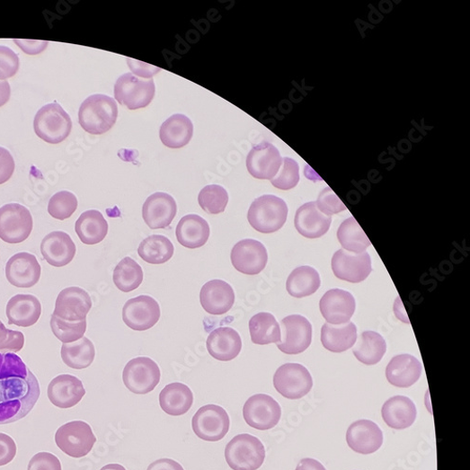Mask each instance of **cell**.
<instances>
[{
  "instance_id": "obj_18",
  "label": "cell",
  "mask_w": 470,
  "mask_h": 470,
  "mask_svg": "<svg viewBox=\"0 0 470 470\" xmlns=\"http://www.w3.org/2000/svg\"><path fill=\"white\" fill-rule=\"evenodd\" d=\"M384 441L380 427L369 420L353 422L346 432V442L357 454L368 456L375 454Z\"/></svg>"
},
{
  "instance_id": "obj_55",
  "label": "cell",
  "mask_w": 470,
  "mask_h": 470,
  "mask_svg": "<svg viewBox=\"0 0 470 470\" xmlns=\"http://www.w3.org/2000/svg\"><path fill=\"white\" fill-rule=\"evenodd\" d=\"M147 470H185L176 461L169 458H162L152 463Z\"/></svg>"
},
{
  "instance_id": "obj_46",
  "label": "cell",
  "mask_w": 470,
  "mask_h": 470,
  "mask_svg": "<svg viewBox=\"0 0 470 470\" xmlns=\"http://www.w3.org/2000/svg\"><path fill=\"white\" fill-rule=\"evenodd\" d=\"M299 178L297 162L290 157H284L277 175L270 181L276 189L290 191L297 187Z\"/></svg>"
},
{
  "instance_id": "obj_14",
  "label": "cell",
  "mask_w": 470,
  "mask_h": 470,
  "mask_svg": "<svg viewBox=\"0 0 470 470\" xmlns=\"http://www.w3.org/2000/svg\"><path fill=\"white\" fill-rule=\"evenodd\" d=\"M231 260L234 268L244 275L260 274L269 262V253L263 244L254 239H244L235 244Z\"/></svg>"
},
{
  "instance_id": "obj_21",
  "label": "cell",
  "mask_w": 470,
  "mask_h": 470,
  "mask_svg": "<svg viewBox=\"0 0 470 470\" xmlns=\"http://www.w3.org/2000/svg\"><path fill=\"white\" fill-rule=\"evenodd\" d=\"M320 311L329 324L349 323L356 311L355 297L351 293L341 289L330 290L320 300Z\"/></svg>"
},
{
  "instance_id": "obj_40",
  "label": "cell",
  "mask_w": 470,
  "mask_h": 470,
  "mask_svg": "<svg viewBox=\"0 0 470 470\" xmlns=\"http://www.w3.org/2000/svg\"><path fill=\"white\" fill-rule=\"evenodd\" d=\"M249 328L254 344L267 345L281 340L280 326L271 314H257L250 320Z\"/></svg>"
},
{
  "instance_id": "obj_57",
  "label": "cell",
  "mask_w": 470,
  "mask_h": 470,
  "mask_svg": "<svg viewBox=\"0 0 470 470\" xmlns=\"http://www.w3.org/2000/svg\"><path fill=\"white\" fill-rule=\"evenodd\" d=\"M11 97V87L6 80L0 81V107L7 104Z\"/></svg>"
},
{
  "instance_id": "obj_37",
  "label": "cell",
  "mask_w": 470,
  "mask_h": 470,
  "mask_svg": "<svg viewBox=\"0 0 470 470\" xmlns=\"http://www.w3.org/2000/svg\"><path fill=\"white\" fill-rule=\"evenodd\" d=\"M321 279L319 273L313 268L305 265L296 269L286 282V289L290 296L302 298L309 297L320 288Z\"/></svg>"
},
{
  "instance_id": "obj_43",
  "label": "cell",
  "mask_w": 470,
  "mask_h": 470,
  "mask_svg": "<svg viewBox=\"0 0 470 470\" xmlns=\"http://www.w3.org/2000/svg\"><path fill=\"white\" fill-rule=\"evenodd\" d=\"M200 208L210 215H218L226 210L229 194L226 190L218 185L203 188L198 197Z\"/></svg>"
},
{
  "instance_id": "obj_12",
  "label": "cell",
  "mask_w": 470,
  "mask_h": 470,
  "mask_svg": "<svg viewBox=\"0 0 470 470\" xmlns=\"http://www.w3.org/2000/svg\"><path fill=\"white\" fill-rule=\"evenodd\" d=\"M161 373L155 361L147 357L131 359L122 372L129 390L138 395H148L155 390L160 382Z\"/></svg>"
},
{
  "instance_id": "obj_15",
  "label": "cell",
  "mask_w": 470,
  "mask_h": 470,
  "mask_svg": "<svg viewBox=\"0 0 470 470\" xmlns=\"http://www.w3.org/2000/svg\"><path fill=\"white\" fill-rule=\"evenodd\" d=\"M161 316L158 302L150 296L129 299L122 309V320L133 331L146 332L158 323Z\"/></svg>"
},
{
  "instance_id": "obj_28",
  "label": "cell",
  "mask_w": 470,
  "mask_h": 470,
  "mask_svg": "<svg viewBox=\"0 0 470 470\" xmlns=\"http://www.w3.org/2000/svg\"><path fill=\"white\" fill-rule=\"evenodd\" d=\"M381 414L388 427L403 430L414 424L418 412L412 399L399 395L388 399L383 404Z\"/></svg>"
},
{
  "instance_id": "obj_22",
  "label": "cell",
  "mask_w": 470,
  "mask_h": 470,
  "mask_svg": "<svg viewBox=\"0 0 470 470\" xmlns=\"http://www.w3.org/2000/svg\"><path fill=\"white\" fill-rule=\"evenodd\" d=\"M282 158L271 143L263 141L254 146L247 156L249 173L256 179L272 180L281 166Z\"/></svg>"
},
{
  "instance_id": "obj_31",
  "label": "cell",
  "mask_w": 470,
  "mask_h": 470,
  "mask_svg": "<svg viewBox=\"0 0 470 470\" xmlns=\"http://www.w3.org/2000/svg\"><path fill=\"white\" fill-rule=\"evenodd\" d=\"M207 346L209 354L215 359L231 361L240 354L242 340L235 330L222 326L210 333Z\"/></svg>"
},
{
  "instance_id": "obj_23",
  "label": "cell",
  "mask_w": 470,
  "mask_h": 470,
  "mask_svg": "<svg viewBox=\"0 0 470 470\" xmlns=\"http://www.w3.org/2000/svg\"><path fill=\"white\" fill-rule=\"evenodd\" d=\"M8 281L17 288H31L40 278V265L33 254L20 253L8 261L5 269Z\"/></svg>"
},
{
  "instance_id": "obj_4",
  "label": "cell",
  "mask_w": 470,
  "mask_h": 470,
  "mask_svg": "<svg viewBox=\"0 0 470 470\" xmlns=\"http://www.w3.org/2000/svg\"><path fill=\"white\" fill-rule=\"evenodd\" d=\"M36 135L50 145H58L71 134L73 122L69 114L58 103L40 109L33 122Z\"/></svg>"
},
{
  "instance_id": "obj_27",
  "label": "cell",
  "mask_w": 470,
  "mask_h": 470,
  "mask_svg": "<svg viewBox=\"0 0 470 470\" xmlns=\"http://www.w3.org/2000/svg\"><path fill=\"white\" fill-rule=\"evenodd\" d=\"M422 366L420 360L408 354L395 356L388 362L386 377L388 383L396 387H411L421 376Z\"/></svg>"
},
{
  "instance_id": "obj_26",
  "label": "cell",
  "mask_w": 470,
  "mask_h": 470,
  "mask_svg": "<svg viewBox=\"0 0 470 470\" xmlns=\"http://www.w3.org/2000/svg\"><path fill=\"white\" fill-rule=\"evenodd\" d=\"M40 253L52 267L64 268L74 260L76 247L68 234L53 232L40 243Z\"/></svg>"
},
{
  "instance_id": "obj_36",
  "label": "cell",
  "mask_w": 470,
  "mask_h": 470,
  "mask_svg": "<svg viewBox=\"0 0 470 470\" xmlns=\"http://www.w3.org/2000/svg\"><path fill=\"white\" fill-rule=\"evenodd\" d=\"M60 356L72 369L84 370L94 360V345L90 339L84 337L75 342L64 343L61 346Z\"/></svg>"
},
{
  "instance_id": "obj_56",
  "label": "cell",
  "mask_w": 470,
  "mask_h": 470,
  "mask_svg": "<svg viewBox=\"0 0 470 470\" xmlns=\"http://www.w3.org/2000/svg\"><path fill=\"white\" fill-rule=\"evenodd\" d=\"M296 470H326L325 467L317 460L313 458L302 459Z\"/></svg>"
},
{
  "instance_id": "obj_13",
  "label": "cell",
  "mask_w": 470,
  "mask_h": 470,
  "mask_svg": "<svg viewBox=\"0 0 470 470\" xmlns=\"http://www.w3.org/2000/svg\"><path fill=\"white\" fill-rule=\"evenodd\" d=\"M243 417L256 430H270L281 418V407L271 396L256 395L244 403Z\"/></svg>"
},
{
  "instance_id": "obj_2",
  "label": "cell",
  "mask_w": 470,
  "mask_h": 470,
  "mask_svg": "<svg viewBox=\"0 0 470 470\" xmlns=\"http://www.w3.org/2000/svg\"><path fill=\"white\" fill-rule=\"evenodd\" d=\"M118 107L116 101L105 94H93L81 104L78 121L81 128L92 135L109 132L116 124Z\"/></svg>"
},
{
  "instance_id": "obj_11",
  "label": "cell",
  "mask_w": 470,
  "mask_h": 470,
  "mask_svg": "<svg viewBox=\"0 0 470 470\" xmlns=\"http://www.w3.org/2000/svg\"><path fill=\"white\" fill-rule=\"evenodd\" d=\"M281 340L278 349L284 354L298 355L309 349L313 341V325L304 316L294 315L280 323Z\"/></svg>"
},
{
  "instance_id": "obj_50",
  "label": "cell",
  "mask_w": 470,
  "mask_h": 470,
  "mask_svg": "<svg viewBox=\"0 0 470 470\" xmlns=\"http://www.w3.org/2000/svg\"><path fill=\"white\" fill-rule=\"evenodd\" d=\"M28 470H63L60 461L50 453H39L30 461Z\"/></svg>"
},
{
  "instance_id": "obj_9",
  "label": "cell",
  "mask_w": 470,
  "mask_h": 470,
  "mask_svg": "<svg viewBox=\"0 0 470 470\" xmlns=\"http://www.w3.org/2000/svg\"><path fill=\"white\" fill-rule=\"evenodd\" d=\"M33 229L30 210L19 203H8L0 208V239L8 244L26 241Z\"/></svg>"
},
{
  "instance_id": "obj_8",
  "label": "cell",
  "mask_w": 470,
  "mask_h": 470,
  "mask_svg": "<svg viewBox=\"0 0 470 470\" xmlns=\"http://www.w3.org/2000/svg\"><path fill=\"white\" fill-rule=\"evenodd\" d=\"M276 391L290 400L301 399L313 388L311 373L299 363H286L279 368L273 378Z\"/></svg>"
},
{
  "instance_id": "obj_45",
  "label": "cell",
  "mask_w": 470,
  "mask_h": 470,
  "mask_svg": "<svg viewBox=\"0 0 470 470\" xmlns=\"http://www.w3.org/2000/svg\"><path fill=\"white\" fill-rule=\"evenodd\" d=\"M77 206V199L72 192L60 191L49 200V213L56 219L66 220L75 214Z\"/></svg>"
},
{
  "instance_id": "obj_58",
  "label": "cell",
  "mask_w": 470,
  "mask_h": 470,
  "mask_svg": "<svg viewBox=\"0 0 470 470\" xmlns=\"http://www.w3.org/2000/svg\"><path fill=\"white\" fill-rule=\"evenodd\" d=\"M100 470H127L125 466H122L119 464H110L103 467H102Z\"/></svg>"
},
{
  "instance_id": "obj_35",
  "label": "cell",
  "mask_w": 470,
  "mask_h": 470,
  "mask_svg": "<svg viewBox=\"0 0 470 470\" xmlns=\"http://www.w3.org/2000/svg\"><path fill=\"white\" fill-rule=\"evenodd\" d=\"M75 230L81 242L93 246L106 238L109 223L101 212L89 210L80 215L75 222Z\"/></svg>"
},
{
  "instance_id": "obj_34",
  "label": "cell",
  "mask_w": 470,
  "mask_h": 470,
  "mask_svg": "<svg viewBox=\"0 0 470 470\" xmlns=\"http://www.w3.org/2000/svg\"><path fill=\"white\" fill-rule=\"evenodd\" d=\"M194 127L189 117L174 114L160 128V139L166 147L180 149L185 147L193 137Z\"/></svg>"
},
{
  "instance_id": "obj_10",
  "label": "cell",
  "mask_w": 470,
  "mask_h": 470,
  "mask_svg": "<svg viewBox=\"0 0 470 470\" xmlns=\"http://www.w3.org/2000/svg\"><path fill=\"white\" fill-rule=\"evenodd\" d=\"M230 425L228 413L217 404L200 407L192 419V428L196 436L210 442H217L226 437Z\"/></svg>"
},
{
  "instance_id": "obj_33",
  "label": "cell",
  "mask_w": 470,
  "mask_h": 470,
  "mask_svg": "<svg viewBox=\"0 0 470 470\" xmlns=\"http://www.w3.org/2000/svg\"><path fill=\"white\" fill-rule=\"evenodd\" d=\"M194 395L189 386L175 382L167 385L159 395L162 411L170 416L187 414L192 407Z\"/></svg>"
},
{
  "instance_id": "obj_30",
  "label": "cell",
  "mask_w": 470,
  "mask_h": 470,
  "mask_svg": "<svg viewBox=\"0 0 470 470\" xmlns=\"http://www.w3.org/2000/svg\"><path fill=\"white\" fill-rule=\"evenodd\" d=\"M42 315V305L32 295H17L12 297L6 306L9 324L30 328Z\"/></svg>"
},
{
  "instance_id": "obj_20",
  "label": "cell",
  "mask_w": 470,
  "mask_h": 470,
  "mask_svg": "<svg viewBox=\"0 0 470 470\" xmlns=\"http://www.w3.org/2000/svg\"><path fill=\"white\" fill-rule=\"evenodd\" d=\"M177 214V204L170 194L156 192L151 195L142 208V217L152 230L166 229Z\"/></svg>"
},
{
  "instance_id": "obj_51",
  "label": "cell",
  "mask_w": 470,
  "mask_h": 470,
  "mask_svg": "<svg viewBox=\"0 0 470 470\" xmlns=\"http://www.w3.org/2000/svg\"><path fill=\"white\" fill-rule=\"evenodd\" d=\"M16 451L14 440L8 435L0 433V466L11 463L16 456Z\"/></svg>"
},
{
  "instance_id": "obj_32",
  "label": "cell",
  "mask_w": 470,
  "mask_h": 470,
  "mask_svg": "<svg viewBox=\"0 0 470 470\" xmlns=\"http://www.w3.org/2000/svg\"><path fill=\"white\" fill-rule=\"evenodd\" d=\"M358 339V330L354 323L341 324L325 323L321 330V341L326 350L342 353L352 349Z\"/></svg>"
},
{
  "instance_id": "obj_52",
  "label": "cell",
  "mask_w": 470,
  "mask_h": 470,
  "mask_svg": "<svg viewBox=\"0 0 470 470\" xmlns=\"http://www.w3.org/2000/svg\"><path fill=\"white\" fill-rule=\"evenodd\" d=\"M14 160L11 153L0 147V185L8 182L14 173Z\"/></svg>"
},
{
  "instance_id": "obj_7",
  "label": "cell",
  "mask_w": 470,
  "mask_h": 470,
  "mask_svg": "<svg viewBox=\"0 0 470 470\" xmlns=\"http://www.w3.org/2000/svg\"><path fill=\"white\" fill-rule=\"evenodd\" d=\"M55 441L60 451L68 457L83 458L91 453L96 438L91 425L83 421H75L58 429Z\"/></svg>"
},
{
  "instance_id": "obj_38",
  "label": "cell",
  "mask_w": 470,
  "mask_h": 470,
  "mask_svg": "<svg viewBox=\"0 0 470 470\" xmlns=\"http://www.w3.org/2000/svg\"><path fill=\"white\" fill-rule=\"evenodd\" d=\"M138 256L151 264H163L169 262L174 254L172 241L159 235H151L139 244Z\"/></svg>"
},
{
  "instance_id": "obj_41",
  "label": "cell",
  "mask_w": 470,
  "mask_h": 470,
  "mask_svg": "<svg viewBox=\"0 0 470 470\" xmlns=\"http://www.w3.org/2000/svg\"><path fill=\"white\" fill-rule=\"evenodd\" d=\"M337 237L344 251L354 253H364L372 244L353 217L341 224Z\"/></svg>"
},
{
  "instance_id": "obj_44",
  "label": "cell",
  "mask_w": 470,
  "mask_h": 470,
  "mask_svg": "<svg viewBox=\"0 0 470 470\" xmlns=\"http://www.w3.org/2000/svg\"><path fill=\"white\" fill-rule=\"evenodd\" d=\"M50 326L53 334L61 342L71 343L84 337L87 331V320L78 323H70L61 320L52 315Z\"/></svg>"
},
{
  "instance_id": "obj_54",
  "label": "cell",
  "mask_w": 470,
  "mask_h": 470,
  "mask_svg": "<svg viewBox=\"0 0 470 470\" xmlns=\"http://www.w3.org/2000/svg\"><path fill=\"white\" fill-rule=\"evenodd\" d=\"M128 63H129L130 69L133 72L132 74H134L135 75H137L139 77L153 78V76L155 74L159 73V71H160V69L154 67H150L145 63H140V61H138L139 65H133L128 59Z\"/></svg>"
},
{
  "instance_id": "obj_49",
  "label": "cell",
  "mask_w": 470,
  "mask_h": 470,
  "mask_svg": "<svg viewBox=\"0 0 470 470\" xmlns=\"http://www.w3.org/2000/svg\"><path fill=\"white\" fill-rule=\"evenodd\" d=\"M20 63L18 55L11 49L0 46V79H7L16 75Z\"/></svg>"
},
{
  "instance_id": "obj_29",
  "label": "cell",
  "mask_w": 470,
  "mask_h": 470,
  "mask_svg": "<svg viewBox=\"0 0 470 470\" xmlns=\"http://www.w3.org/2000/svg\"><path fill=\"white\" fill-rule=\"evenodd\" d=\"M210 233L208 222L194 214L182 217L176 227L178 242L190 250L203 247L209 240Z\"/></svg>"
},
{
  "instance_id": "obj_39",
  "label": "cell",
  "mask_w": 470,
  "mask_h": 470,
  "mask_svg": "<svg viewBox=\"0 0 470 470\" xmlns=\"http://www.w3.org/2000/svg\"><path fill=\"white\" fill-rule=\"evenodd\" d=\"M355 344L353 353L365 365L377 364L386 352L384 338L375 332H364Z\"/></svg>"
},
{
  "instance_id": "obj_3",
  "label": "cell",
  "mask_w": 470,
  "mask_h": 470,
  "mask_svg": "<svg viewBox=\"0 0 470 470\" xmlns=\"http://www.w3.org/2000/svg\"><path fill=\"white\" fill-rule=\"evenodd\" d=\"M288 207L274 195H263L256 199L248 212L251 226L261 234H273L280 230L288 220Z\"/></svg>"
},
{
  "instance_id": "obj_42",
  "label": "cell",
  "mask_w": 470,
  "mask_h": 470,
  "mask_svg": "<svg viewBox=\"0 0 470 470\" xmlns=\"http://www.w3.org/2000/svg\"><path fill=\"white\" fill-rule=\"evenodd\" d=\"M143 270L140 265L132 258L122 259L114 270L113 282L116 288L124 293H130L139 288L143 282Z\"/></svg>"
},
{
  "instance_id": "obj_53",
  "label": "cell",
  "mask_w": 470,
  "mask_h": 470,
  "mask_svg": "<svg viewBox=\"0 0 470 470\" xmlns=\"http://www.w3.org/2000/svg\"><path fill=\"white\" fill-rule=\"evenodd\" d=\"M16 44L22 51L29 55H37L46 50L49 46L47 40H20L13 39Z\"/></svg>"
},
{
  "instance_id": "obj_24",
  "label": "cell",
  "mask_w": 470,
  "mask_h": 470,
  "mask_svg": "<svg viewBox=\"0 0 470 470\" xmlns=\"http://www.w3.org/2000/svg\"><path fill=\"white\" fill-rule=\"evenodd\" d=\"M85 395L86 390L83 381L71 375H60L55 377L48 388L50 402L63 410L76 405Z\"/></svg>"
},
{
  "instance_id": "obj_16",
  "label": "cell",
  "mask_w": 470,
  "mask_h": 470,
  "mask_svg": "<svg viewBox=\"0 0 470 470\" xmlns=\"http://www.w3.org/2000/svg\"><path fill=\"white\" fill-rule=\"evenodd\" d=\"M334 275L345 281L359 283L372 273V260L369 253H354L339 250L332 262Z\"/></svg>"
},
{
  "instance_id": "obj_19",
  "label": "cell",
  "mask_w": 470,
  "mask_h": 470,
  "mask_svg": "<svg viewBox=\"0 0 470 470\" xmlns=\"http://www.w3.org/2000/svg\"><path fill=\"white\" fill-rule=\"evenodd\" d=\"M200 305L211 315L229 313L235 302L232 286L222 279H213L202 286L200 294Z\"/></svg>"
},
{
  "instance_id": "obj_1",
  "label": "cell",
  "mask_w": 470,
  "mask_h": 470,
  "mask_svg": "<svg viewBox=\"0 0 470 470\" xmlns=\"http://www.w3.org/2000/svg\"><path fill=\"white\" fill-rule=\"evenodd\" d=\"M40 395L39 381L22 359L0 353V425L26 418Z\"/></svg>"
},
{
  "instance_id": "obj_47",
  "label": "cell",
  "mask_w": 470,
  "mask_h": 470,
  "mask_svg": "<svg viewBox=\"0 0 470 470\" xmlns=\"http://www.w3.org/2000/svg\"><path fill=\"white\" fill-rule=\"evenodd\" d=\"M25 345V336L22 333L11 331L0 321V352L22 351Z\"/></svg>"
},
{
  "instance_id": "obj_48",
  "label": "cell",
  "mask_w": 470,
  "mask_h": 470,
  "mask_svg": "<svg viewBox=\"0 0 470 470\" xmlns=\"http://www.w3.org/2000/svg\"><path fill=\"white\" fill-rule=\"evenodd\" d=\"M315 202L319 210L329 217L346 210L342 201L331 188L323 190Z\"/></svg>"
},
{
  "instance_id": "obj_25",
  "label": "cell",
  "mask_w": 470,
  "mask_h": 470,
  "mask_svg": "<svg viewBox=\"0 0 470 470\" xmlns=\"http://www.w3.org/2000/svg\"><path fill=\"white\" fill-rule=\"evenodd\" d=\"M332 217L319 210L315 201L303 204L296 213L295 227L304 237L320 238L329 232L332 226Z\"/></svg>"
},
{
  "instance_id": "obj_6",
  "label": "cell",
  "mask_w": 470,
  "mask_h": 470,
  "mask_svg": "<svg viewBox=\"0 0 470 470\" xmlns=\"http://www.w3.org/2000/svg\"><path fill=\"white\" fill-rule=\"evenodd\" d=\"M225 458L233 470H257L264 462L265 448L258 438L241 434L228 443Z\"/></svg>"
},
{
  "instance_id": "obj_17",
  "label": "cell",
  "mask_w": 470,
  "mask_h": 470,
  "mask_svg": "<svg viewBox=\"0 0 470 470\" xmlns=\"http://www.w3.org/2000/svg\"><path fill=\"white\" fill-rule=\"evenodd\" d=\"M93 302L88 292L79 288L61 291L56 300L53 315L70 323L87 320Z\"/></svg>"
},
{
  "instance_id": "obj_5",
  "label": "cell",
  "mask_w": 470,
  "mask_h": 470,
  "mask_svg": "<svg viewBox=\"0 0 470 470\" xmlns=\"http://www.w3.org/2000/svg\"><path fill=\"white\" fill-rule=\"evenodd\" d=\"M155 93L153 78H143L132 73L122 75L116 81L114 96L117 102L130 111L146 108Z\"/></svg>"
}]
</instances>
